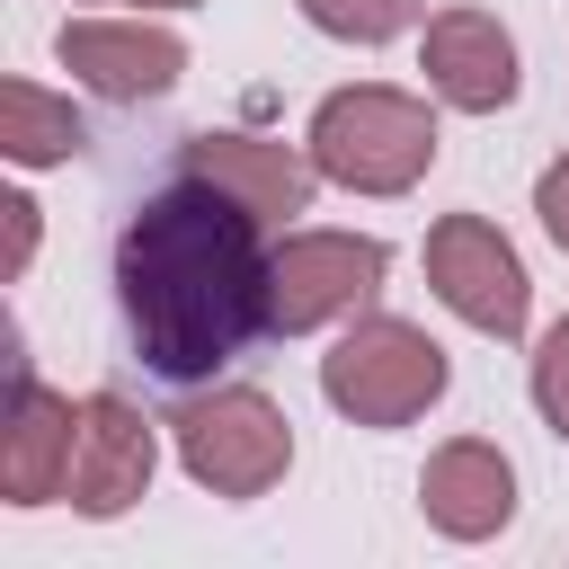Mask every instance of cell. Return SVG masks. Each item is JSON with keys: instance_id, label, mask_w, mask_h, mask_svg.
<instances>
[{"instance_id": "cell-1", "label": "cell", "mask_w": 569, "mask_h": 569, "mask_svg": "<svg viewBox=\"0 0 569 569\" xmlns=\"http://www.w3.org/2000/svg\"><path fill=\"white\" fill-rule=\"evenodd\" d=\"M267 222L187 169L160 196H142L116 231V311L133 329V356L178 391L222 382L249 356V338H267Z\"/></svg>"}, {"instance_id": "cell-2", "label": "cell", "mask_w": 569, "mask_h": 569, "mask_svg": "<svg viewBox=\"0 0 569 569\" xmlns=\"http://www.w3.org/2000/svg\"><path fill=\"white\" fill-rule=\"evenodd\" d=\"M302 151H311L320 187L365 196V204H400L427 187V169L445 151V107L427 89H400V80H347L311 107Z\"/></svg>"}, {"instance_id": "cell-3", "label": "cell", "mask_w": 569, "mask_h": 569, "mask_svg": "<svg viewBox=\"0 0 569 569\" xmlns=\"http://www.w3.org/2000/svg\"><path fill=\"white\" fill-rule=\"evenodd\" d=\"M453 391V356L427 320H400V311H356L329 329V356H320V400L365 427V436H391V427H418L436 400Z\"/></svg>"}, {"instance_id": "cell-4", "label": "cell", "mask_w": 569, "mask_h": 569, "mask_svg": "<svg viewBox=\"0 0 569 569\" xmlns=\"http://www.w3.org/2000/svg\"><path fill=\"white\" fill-rule=\"evenodd\" d=\"M169 453H178V471L204 498L249 507V498L284 489V471H293V418L258 382H196L169 409Z\"/></svg>"}, {"instance_id": "cell-5", "label": "cell", "mask_w": 569, "mask_h": 569, "mask_svg": "<svg viewBox=\"0 0 569 569\" xmlns=\"http://www.w3.org/2000/svg\"><path fill=\"white\" fill-rule=\"evenodd\" d=\"M391 284V240L382 231H338V222H284L276 231V276H267V329L311 338L356 311H373Z\"/></svg>"}, {"instance_id": "cell-6", "label": "cell", "mask_w": 569, "mask_h": 569, "mask_svg": "<svg viewBox=\"0 0 569 569\" xmlns=\"http://www.w3.org/2000/svg\"><path fill=\"white\" fill-rule=\"evenodd\" d=\"M53 62L71 71V89H89L107 107H151L187 80L196 44L160 9H71L53 27Z\"/></svg>"}, {"instance_id": "cell-7", "label": "cell", "mask_w": 569, "mask_h": 569, "mask_svg": "<svg viewBox=\"0 0 569 569\" xmlns=\"http://www.w3.org/2000/svg\"><path fill=\"white\" fill-rule=\"evenodd\" d=\"M418 267H427V293H436L471 338L516 347V338L533 329V276H525L516 240H507L489 213H436L427 240H418Z\"/></svg>"}, {"instance_id": "cell-8", "label": "cell", "mask_w": 569, "mask_h": 569, "mask_svg": "<svg viewBox=\"0 0 569 569\" xmlns=\"http://www.w3.org/2000/svg\"><path fill=\"white\" fill-rule=\"evenodd\" d=\"M71 453H80V400L53 391L27 356L9 365V409H0V507H71Z\"/></svg>"}, {"instance_id": "cell-9", "label": "cell", "mask_w": 569, "mask_h": 569, "mask_svg": "<svg viewBox=\"0 0 569 569\" xmlns=\"http://www.w3.org/2000/svg\"><path fill=\"white\" fill-rule=\"evenodd\" d=\"M160 418L124 391H80V453H71V516L116 525L151 498L160 480Z\"/></svg>"}, {"instance_id": "cell-10", "label": "cell", "mask_w": 569, "mask_h": 569, "mask_svg": "<svg viewBox=\"0 0 569 569\" xmlns=\"http://www.w3.org/2000/svg\"><path fill=\"white\" fill-rule=\"evenodd\" d=\"M418 71L445 116H507L525 98V53L498 9H436L418 27Z\"/></svg>"}, {"instance_id": "cell-11", "label": "cell", "mask_w": 569, "mask_h": 569, "mask_svg": "<svg viewBox=\"0 0 569 569\" xmlns=\"http://www.w3.org/2000/svg\"><path fill=\"white\" fill-rule=\"evenodd\" d=\"M178 169L204 178V187H222V196H240L267 231L302 222L311 196H320L311 151L284 142V133H249V124H204V133H187V142H178Z\"/></svg>"}, {"instance_id": "cell-12", "label": "cell", "mask_w": 569, "mask_h": 569, "mask_svg": "<svg viewBox=\"0 0 569 569\" xmlns=\"http://www.w3.org/2000/svg\"><path fill=\"white\" fill-rule=\"evenodd\" d=\"M516 507H525V480H516L498 436H445L418 462V516H427L436 542H462V551L498 542L516 525Z\"/></svg>"}, {"instance_id": "cell-13", "label": "cell", "mask_w": 569, "mask_h": 569, "mask_svg": "<svg viewBox=\"0 0 569 569\" xmlns=\"http://www.w3.org/2000/svg\"><path fill=\"white\" fill-rule=\"evenodd\" d=\"M89 151V124L71 107V89H44V80H0V160L18 178L36 169H71Z\"/></svg>"}, {"instance_id": "cell-14", "label": "cell", "mask_w": 569, "mask_h": 569, "mask_svg": "<svg viewBox=\"0 0 569 569\" xmlns=\"http://www.w3.org/2000/svg\"><path fill=\"white\" fill-rule=\"evenodd\" d=\"M293 9H302L311 36L356 44V53H382V44H400V36L427 27V0H293Z\"/></svg>"}, {"instance_id": "cell-15", "label": "cell", "mask_w": 569, "mask_h": 569, "mask_svg": "<svg viewBox=\"0 0 569 569\" xmlns=\"http://www.w3.org/2000/svg\"><path fill=\"white\" fill-rule=\"evenodd\" d=\"M525 391H533V418L569 445V311L533 338V356H525Z\"/></svg>"}, {"instance_id": "cell-16", "label": "cell", "mask_w": 569, "mask_h": 569, "mask_svg": "<svg viewBox=\"0 0 569 569\" xmlns=\"http://www.w3.org/2000/svg\"><path fill=\"white\" fill-rule=\"evenodd\" d=\"M0 222H9V258H0V276L27 284V267H36V249H44V204H36L27 187H9V196H0Z\"/></svg>"}, {"instance_id": "cell-17", "label": "cell", "mask_w": 569, "mask_h": 569, "mask_svg": "<svg viewBox=\"0 0 569 569\" xmlns=\"http://www.w3.org/2000/svg\"><path fill=\"white\" fill-rule=\"evenodd\" d=\"M533 222H542V240L569 258V151L542 160V178H533Z\"/></svg>"}, {"instance_id": "cell-18", "label": "cell", "mask_w": 569, "mask_h": 569, "mask_svg": "<svg viewBox=\"0 0 569 569\" xmlns=\"http://www.w3.org/2000/svg\"><path fill=\"white\" fill-rule=\"evenodd\" d=\"M80 9H160V18H187V9H204V0H80Z\"/></svg>"}]
</instances>
